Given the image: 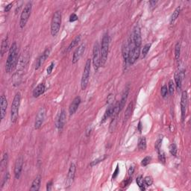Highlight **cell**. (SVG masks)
Instances as JSON below:
<instances>
[{
	"label": "cell",
	"instance_id": "obj_22",
	"mask_svg": "<svg viewBox=\"0 0 191 191\" xmlns=\"http://www.w3.org/2000/svg\"><path fill=\"white\" fill-rule=\"evenodd\" d=\"M113 109H114V105H113V104L110 105L109 107H108V108H107V110H106L104 117H103V118H102V123H103L104 122H105L106 119H108V118L112 117V115H113Z\"/></svg>",
	"mask_w": 191,
	"mask_h": 191
},
{
	"label": "cell",
	"instance_id": "obj_40",
	"mask_svg": "<svg viewBox=\"0 0 191 191\" xmlns=\"http://www.w3.org/2000/svg\"><path fill=\"white\" fill-rule=\"evenodd\" d=\"M105 158L106 157H104V158H99V159L95 160V161H93L90 163V167H93V166L97 165V164H98L99 163H100L101 161H104V160L105 159Z\"/></svg>",
	"mask_w": 191,
	"mask_h": 191
},
{
	"label": "cell",
	"instance_id": "obj_15",
	"mask_svg": "<svg viewBox=\"0 0 191 191\" xmlns=\"http://www.w3.org/2000/svg\"><path fill=\"white\" fill-rule=\"evenodd\" d=\"M80 104H81V98L80 97H76V98L73 99L72 103L70 104V107H69V113L70 115H73L76 112L78 108L79 107Z\"/></svg>",
	"mask_w": 191,
	"mask_h": 191
},
{
	"label": "cell",
	"instance_id": "obj_9",
	"mask_svg": "<svg viewBox=\"0 0 191 191\" xmlns=\"http://www.w3.org/2000/svg\"><path fill=\"white\" fill-rule=\"evenodd\" d=\"M46 116V109L45 108H41L37 112V116L35 118V122H34V128L35 129H39L43 123V121Z\"/></svg>",
	"mask_w": 191,
	"mask_h": 191
},
{
	"label": "cell",
	"instance_id": "obj_4",
	"mask_svg": "<svg viewBox=\"0 0 191 191\" xmlns=\"http://www.w3.org/2000/svg\"><path fill=\"white\" fill-rule=\"evenodd\" d=\"M62 15L61 11H55L52 17V22H51V34L55 37L58 34L61 25Z\"/></svg>",
	"mask_w": 191,
	"mask_h": 191
},
{
	"label": "cell",
	"instance_id": "obj_12",
	"mask_svg": "<svg viewBox=\"0 0 191 191\" xmlns=\"http://www.w3.org/2000/svg\"><path fill=\"white\" fill-rule=\"evenodd\" d=\"M85 47L86 45L84 43H82L76 49V51L73 53V56H72V63L73 64L76 63L78 61V60L80 59V58L82 57V55L84 54V52L85 51Z\"/></svg>",
	"mask_w": 191,
	"mask_h": 191
},
{
	"label": "cell",
	"instance_id": "obj_35",
	"mask_svg": "<svg viewBox=\"0 0 191 191\" xmlns=\"http://www.w3.org/2000/svg\"><path fill=\"white\" fill-rule=\"evenodd\" d=\"M151 159H152V158L149 157V156H147V157L144 158L143 160H142V161H141V165L143 166V167H146V166H147L148 163H150Z\"/></svg>",
	"mask_w": 191,
	"mask_h": 191
},
{
	"label": "cell",
	"instance_id": "obj_45",
	"mask_svg": "<svg viewBox=\"0 0 191 191\" xmlns=\"http://www.w3.org/2000/svg\"><path fill=\"white\" fill-rule=\"evenodd\" d=\"M52 181H50L49 182H48L47 184V190L48 191L51 190H52Z\"/></svg>",
	"mask_w": 191,
	"mask_h": 191
},
{
	"label": "cell",
	"instance_id": "obj_5",
	"mask_svg": "<svg viewBox=\"0 0 191 191\" xmlns=\"http://www.w3.org/2000/svg\"><path fill=\"white\" fill-rule=\"evenodd\" d=\"M32 10V2H28L26 4V6L24 7L22 10V13H21L20 20V27L21 28H23L26 26V23L28 22V19L31 16Z\"/></svg>",
	"mask_w": 191,
	"mask_h": 191
},
{
	"label": "cell",
	"instance_id": "obj_31",
	"mask_svg": "<svg viewBox=\"0 0 191 191\" xmlns=\"http://www.w3.org/2000/svg\"><path fill=\"white\" fill-rule=\"evenodd\" d=\"M175 91V84L173 83V81L170 80L169 82V84H168V93H169L170 96H173L174 94Z\"/></svg>",
	"mask_w": 191,
	"mask_h": 191
},
{
	"label": "cell",
	"instance_id": "obj_41",
	"mask_svg": "<svg viewBox=\"0 0 191 191\" xmlns=\"http://www.w3.org/2000/svg\"><path fill=\"white\" fill-rule=\"evenodd\" d=\"M54 66H55L54 62H52V63H51V64L49 66V67L47 68V75H50L51 73H52V70H53V68H54Z\"/></svg>",
	"mask_w": 191,
	"mask_h": 191
},
{
	"label": "cell",
	"instance_id": "obj_13",
	"mask_svg": "<svg viewBox=\"0 0 191 191\" xmlns=\"http://www.w3.org/2000/svg\"><path fill=\"white\" fill-rule=\"evenodd\" d=\"M22 167H23V158L22 156H20V158H17L14 166V175L17 179H19L20 177L22 171Z\"/></svg>",
	"mask_w": 191,
	"mask_h": 191
},
{
	"label": "cell",
	"instance_id": "obj_16",
	"mask_svg": "<svg viewBox=\"0 0 191 191\" xmlns=\"http://www.w3.org/2000/svg\"><path fill=\"white\" fill-rule=\"evenodd\" d=\"M66 119H67L66 111L63 109L60 113L58 119H57V123H56V127L59 130H61L63 128L65 123H66Z\"/></svg>",
	"mask_w": 191,
	"mask_h": 191
},
{
	"label": "cell",
	"instance_id": "obj_20",
	"mask_svg": "<svg viewBox=\"0 0 191 191\" xmlns=\"http://www.w3.org/2000/svg\"><path fill=\"white\" fill-rule=\"evenodd\" d=\"M128 93H129V87H126V90H124L123 93V96H122V99L121 100L119 101V110L120 111L123 110V108H124V106L126 105V102L127 101V99H128Z\"/></svg>",
	"mask_w": 191,
	"mask_h": 191
},
{
	"label": "cell",
	"instance_id": "obj_3",
	"mask_svg": "<svg viewBox=\"0 0 191 191\" xmlns=\"http://www.w3.org/2000/svg\"><path fill=\"white\" fill-rule=\"evenodd\" d=\"M21 94L20 92L16 93L13 98V102L11 105V120L13 123H16L18 119L19 116V108L20 105Z\"/></svg>",
	"mask_w": 191,
	"mask_h": 191
},
{
	"label": "cell",
	"instance_id": "obj_25",
	"mask_svg": "<svg viewBox=\"0 0 191 191\" xmlns=\"http://www.w3.org/2000/svg\"><path fill=\"white\" fill-rule=\"evenodd\" d=\"M80 40H81V35H78L76 36V37H75V39L73 40L70 43V44L69 45L68 47V49H67V52H70L71 50H72V49L74 48L75 47H76L77 45L78 44V43L80 42Z\"/></svg>",
	"mask_w": 191,
	"mask_h": 191
},
{
	"label": "cell",
	"instance_id": "obj_8",
	"mask_svg": "<svg viewBox=\"0 0 191 191\" xmlns=\"http://www.w3.org/2000/svg\"><path fill=\"white\" fill-rule=\"evenodd\" d=\"M132 41H133L134 46L137 47H140L142 43V38H141V32L140 28L138 26H136L134 28V31L132 34Z\"/></svg>",
	"mask_w": 191,
	"mask_h": 191
},
{
	"label": "cell",
	"instance_id": "obj_7",
	"mask_svg": "<svg viewBox=\"0 0 191 191\" xmlns=\"http://www.w3.org/2000/svg\"><path fill=\"white\" fill-rule=\"evenodd\" d=\"M93 66L95 71H97L100 67V47L98 43H96L93 50Z\"/></svg>",
	"mask_w": 191,
	"mask_h": 191
},
{
	"label": "cell",
	"instance_id": "obj_10",
	"mask_svg": "<svg viewBox=\"0 0 191 191\" xmlns=\"http://www.w3.org/2000/svg\"><path fill=\"white\" fill-rule=\"evenodd\" d=\"M187 107H188V92L184 90L182 92V98H181V111H182V121L184 120Z\"/></svg>",
	"mask_w": 191,
	"mask_h": 191
},
{
	"label": "cell",
	"instance_id": "obj_23",
	"mask_svg": "<svg viewBox=\"0 0 191 191\" xmlns=\"http://www.w3.org/2000/svg\"><path fill=\"white\" fill-rule=\"evenodd\" d=\"M7 48H8V37H6L2 40V45H1V55H2V57L7 52Z\"/></svg>",
	"mask_w": 191,
	"mask_h": 191
},
{
	"label": "cell",
	"instance_id": "obj_2",
	"mask_svg": "<svg viewBox=\"0 0 191 191\" xmlns=\"http://www.w3.org/2000/svg\"><path fill=\"white\" fill-rule=\"evenodd\" d=\"M110 38L108 34H105L102 38V45L100 47V67H104L107 61L109 49Z\"/></svg>",
	"mask_w": 191,
	"mask_h": 191
},
{
	"label": "cell",
	"instance_id": "obj_36",
	"mask_svg": "<svg viewBox=\"0 0 191 191\" xmlns=\"http://www.w3.org/2000/svg\"><path fill=\"white\" fill-rule=\"evenodd\" d=\"M144 183L146 186H151L153 183V179L151 176H146L144 178Z\"/></svg>",
	"mask_w": 191,
	"mask_h": 191
},
{
	"label": "cell",
	"instance_id": "obj_44",
	"mask_svg": "<svg viewBox=\"0 0 191 191\" xmlns=\"http://www.w3.org/2000/svg\"><path fill=\"white\" fill-rule=\"evenodd\" d=\"M119 167L117 166V168H116V169H115V171H114V173H113V177H112V178H113V179H114V178H117V175H118V173H119Z\"/></svg>",
	"mask_w": 191,
	"mask_h": 191
},
{
	"label": "cell",
	"instance_id": "obj_27",
	"mask_svg": "<svg viewBox=\"0 0 191 191\" xmlns=\"http://www.w3.org/2000/svg\"><path fill=\"white\" fill-rule=\"evenodd\" d=\"M7 161H8V155H7V153H5L2 157V162H1V171H2V173H3L5 169L7 168Z\"/></svg>",
	"mask_w": 191,
	"mask_h": 191
},
{
	"label": "cell",
	"instance_id": "obj_24",
	"mask_svg": "<svg viewBox=\"0 0 191 191\" xmlns=\"http://www.w3.org/2000/svg\"><path fill=\"white\" fill-rule=\"evenodd\" d=\"M132 109H133V103L130 102L128 104V107H127L126 110V113H125V117H124V122H126L130 117L132 116Z\"/></svg>",
	"mask_w": 191,
	"mask_h": 191
},
{
	"label": "cell",
	"instance_id": "obj_47",
	"mask_svg": "<svg viewBox=\"0 0 191 191\" xmlns=\"http://www.w3.org/2000/svg\"><path fill=\"white\" fill-rule=\"evenodd\" d=\"M157 1H150V2H149V4H150L151 5V7H154L156 5V4H157Z\"/></svg>",
	"mask_w": 191,
	"mask_h": 191
},
{
	"label": "cell",
	"instance_id": "obj_6",
	"mask_svg": "<svg viewBox=\"0 0 191 191\" xmlns=\"http://www.w3.org/2000/svg\"><path fill=\"white\" fill-rule=\"evenodd\" d=\"M90 68H91V60L87 59L86 61L84 69L83 74H82V80H81V88L82 90L87 88L88 82H89V77L90 74Z\"/></svg>",
	"mask_w": 191,
	"mask_h": 191
},
{
	"label": "cell",
	"instance_id": "obj_14",
	"mask_svg": "<svg viewBox=\"0 0 191 191\" xmlns=\"http://www.w3.org/2000/svg\"><path fill=\"white\" fill-rule=\"evenodd\" d=\"M49 53H50V49L49 48L46 49L44 52H43V54L40 55V56L39 58H37L35 67L36 70H37L42 66V64L44 63L45 61L47 59V58H48L49 55Z\"/></svg>",
	"mask_w": 191,
	"mask_h": 191
},
{
	"label": "cell",
	"instance_id": "obj_30",
	"mask_svg": "<svg viewBox=\"0 0 191 191\" xmlns=\"http://www.w3.org/2000/svg\"><path fill=\"white\" fill-rule=\"evenodd\" d=\"M180 55H181V43L179 42L175 44V60H178L180 58Z\"/></svg>",
	"mask_w": 191,
	"mask_h": 191
},
{
	"label": "cell",
	"instance_id": "obj_19",
	"mask_svg": "<svg viewBox=\"0 0 191 191\" xmlns=\"http://www.w3.org/2000/svg\"><path fill=\"white\" fill-rule=\"evenodd\" d=\"M40 183H41V177L40 175L36 177L32 183V186L30 188L31 191H38L40 188Z\"/></svg>",
	"mask_w": 191,
	"mask_h": 191
},
{
	"label": "cell",
	"instance_id": "obj_18",
	"mask_svg": "<svg viewBox=\"0 0 191 191\" xmlns=\"http://www.w3.org/2000/svg\"><path fill=\"white\" fill-rule=\"evenodd\" d=\"M45 90H46V87H45L44 84L43 83L39 84L34 89L33 97H35V98L39 97L40 95H42L43 93H44Z\"/></svg>",
	"mask_w": 191,
	"mask_h": 191
},
{
	"label": "cell",
	"instance_id": "obj_1",
	"mask_svg": "<svg viewBox=\"0 0 191 191\" xmlns=\"http://www.w3.org/2000/svg\"><path fill=\"white\" fill-rule=\"evenodd\" d=\"M18 62V48L16 42H13L9 49L5 64V70L7 72L13 71Z\"/></svg>",
	"mask_w": 191,
	"mask_h": 191
},
{
	"label": "cell",
	"instance_id": "obj_11",
	"mask_svg": "<svg viewBox=\"0 0 191 191\" xmlns=\"http://www.w3.org/2000/svg\"><path fill=\"white\" fill-rule=\"evenodd\" d=\"M76 164L72 163L70 166L68 170V174H67V182H66V188H69L70 187L71 184H72V182L74 181L75 175H76Z\"/></svg>",
	"mask_w": 191,
	"mask_h": 191
},
{
	"label": "cell",
	"instance_id": "obj_46",
	"mask_svg": "<svg viewBox=\"0 0 191 191\" xmlns=\"http://www.w3.org/2000/svg\"><path fill=\"white\" fill-rule=\"evenodd\" d=\"M134 171V167H130L129 169H128V175H129L130 176H131V175L133 174Z\"/></svg>",
	"mask_w": 191,
	"mask_h": 191
},
{
	"label": "cell",
	"instance_id": "obj_42",
	"mask_svg": "<svg viewBox=\"0 0 191 191\" xmlns=\"http://www.w3.org/2000/svg\"><path fill=\"white\" fill-rule=\"evenodd\" d=\"M76 20H78V16L76 13H72L70 15V22H72Z\"/></svg>",
	"mask_w": 191,
	"mask_h": 191
},
{
	"label": "cell",
	"instance_id": "obj_28",
	"mask_svg": "<svg viewBox=\"0 0 191 191\" xmlns=\"http://www.w3.org/2000/svg\"><path fill=\"white\" fill-rule=\"evenodd\" d=\"M138 148H139L140 150H146V140L144 137L140 138L139 142H138Z\"/></svg>",
	"mask_w": 191,
	"mask_h": 191
},
{
	"label": "cell",
	"instance_id": "obj_26",
	"mask_svg": "<svg viewBox=\"0 0 191 191\" xmlns=\"http://www.w3.org/2000/svg\"><path fill=\"white\" fill-rule=\"evenodd\" d=\"M180 12H181V7H177L170 17V21H169L170 24H173V22L176 20L177 18L178 17V16H179V14H180Z\"/></svg>",
	"mask_w": 191,
	"mask_h": 191
},
{
	"label": "cell",
	"instance_id": "obj_33",
	"mask_svg": "<svg viewBox=\"0 0 191 191\" xmlns=\"http://www.w3.org/2000/svg\"><path fill=\"white\" fill-rule=\"evenodd\" d=\"M169 152H170V154L173 156H176L177 146L175 143H173V144L170 145V146H169Z\"/></svg>",
	"mask_w": 191,
	"mask_h": 191
},
{
	"label": "cell",
	"instance_id": "obj_37",
	"mask_svg": "<svg viewBox=\"0 0 191 191\" xmlns=\"http://www.w3.org/2000/svg\"><path fill=\"white\" fill-rule=\"evenodd\" d=\"M158 153V158H159V161L161 162H162L163 163H165L166 161V158H165V155H164V153L163 152H161V150Z\"/></svg>",
	"mask_w": 191,
	"mask_h": 191
},
{
	"label": "cell",
	"instance_id": "obj_29",
	"mask_svg": "<svg viewBox=\"0 0 191 191\" xmlns=\"http://www.w3.org/2000/svg\"><path fill=\"white\" fill-rule=\"evenodd\" d=\"M136 182H137V184L138 185V187L140 188V189L141 190H145V183H144V179H143V176L142 175H139L137 176V179H136Z\"/></svg>",
	"mask_w": 191,
	"mask_h": 191
},
{
	"label": "cell",
	"instance_id": "obj_17",
	"mask_svg": "<svg viewBox=\"0 0 191 191\" xmlns=\"http://www.w3.org/2000/svg\"><path fill=\"white\" fill-rule=\"evenodd\" d=\"M0 105H1V119H3L5 116L7 108V101L5 95H2L0 97Z\"/></svg>",
	"mask_w": 191,
	"mask_h": 191
},
{
	"label": "cell",
	"instance_id": "obj_38",
	"mask_svg": "<svg viewBox=\"0 0 191 191\" xmlns=\"http://www.w3.org/2000/svg\"><path fill=\"white\" fill-rule=\"evenodd\" d=\"M161 142H162V138L161 139L160 138V139H158V140H157V142H156L155 143V149L158 152H159L161 150Z\"/></svg>",
	"mask_w": 191,
	"mask_h": 191
},
{
	"label": "cell",
	"instance_id": "obj_43",
	"mask_svg": "<svg viewBox=\"0 0 191 191\" xmlns=\"http://www.w3.org/2000/svg\"><path fill=\"white\" fill-rule=\"evenodd\" d=\"M12 6H13V4H12V3L8 4V5H7L5 7V9H4V10H5V12H8V11L11 10V7H12Z\"/></svg>",
	"mask_w": 191,
	"mask_h": 191
},
{
	"label": "cell",
	"instance_id": "obj_32",
	"mask_svg": "<svg viewBox=\"0 0 191 191\" xmlns=\"http://www.w3.org/2000/svg\"><path fill=\"white\" fill-rule=\"evenodd\" d=\"M150 44H146L144 47H143V50H142V57H143V58H145V57L146 56V55L148 54V51L150 49Z\"/></svg>",
	"mask_w": 191,
	"mask_h": 191
},
{
	"label": "cell",
	"instance_id": "obj_21",
	"mask_svg": "<svg viewBox=\"0 0 191 191\" xmlns=\"http://www.w3.org/2000/svg\"><path fill=\"white\" fill-rule=\"evenodd\" d=\"M183 75L181 72H176L175 74V85L178 90H180L182 89V79H183Z\"/></svg>",
	"mask_w": 191,
	"mask_h": 191
},
{
	"label": "cell",
	"instance_id": "obj_48",
	"mask_svg": "<svg viewBox=\"0 0 191 191\" xmlns=\"http://www.w3.org/2000/svg\"><path fill=\"white\" fill-rule=\"evenodd\" d=\"M138 128H139L140 132H141V123L140 122L139 123V126H138Z\"/></svg>",
	"mask_w": 191,
	"mask_h": 191
},
{
	"label": "cell",
	"instance_id": "obj_39",
	"mask_svg": "<svg viewBox=\"0 0 191 191\" xmlns=\"http://www.w3.org/2000/svg\"><path fill=\"white\" fill-rule=\"evenodd\" d=\"M9 177H10V175L8 173H6L5 174V176H4L3 179H2V188H3L4 185L7 183V182L8 181V179H9Z\"/></svg>",
	"mask_w": 191,
	"mask_h": 191
},
{
	"label": "cell",
	"instance_id": "obj_34",
	"mask_svg": "<svg viewBox=\"0 0 191 191\" xmlns=\"http://www.w3.org/2000/svg\"><path fill=\"white\" fill-rule=\"evenodd\" d=\"M161 96L163 98H166L168 94V88H167V85H163L161 89Z\"/></svg>",
	"mask_w": 191,
	"mask_h": 191
}]
</instances>
